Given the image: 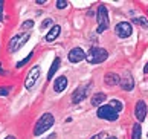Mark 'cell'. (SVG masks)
Masks as SVG:
<instances>
[{
  "mask_svg": "<svg viewBox=\"0 0 148 139\" xmlns=\"http://www.w3.org/2000/svg\"><path fill=\"white\" fill-rule=\"evenodd\" d=\"M53 121H55V119H53V116H52L51 113H45L40 119L37 121L35 129H34V135H35V136H40V135H43L45 131H47V130L53 125Z\"/></svg>",
  "mask_w": 148,
  "mask_h": 139,
  "instance_id": "cell-1",
  "label": "cell"
},
{
  "mask_svg": "<svg viewBox=\"0 0 148 139\" xmlns=\"http://www.w3.org/2000/svg\"><path fill=\"white\" fill-rule=\"evenodd\" d=\"M108 57V52L106 49L102 47H92L89 52H87L86 58L89 61L90 64H98V63H102V61H106Z\"/></svg>",
  "mask_w": 148,
  "mask_h": 139,
  "instance_id": "cell-2",
  "label": "cell"
},
{
  "mask_svg": "<svg viewBox=\"0 0 148 139\" xmlns=\"http://www.w3.org/2000/svg\"><path fill=\"white\" fill-rule=\"evenodd\" d=\"M29 40V34H18V35H14L11 38V41L8 43V49L9 52H15L23 46V44Z\"/></svg>",
  "mask_w": 148,
  "mask_h": 139,
  "instance_id": "cell-3",
  "label": "cell"
},
{
  "mask_svg": "<svg viewBox=\"0 0 148 139\" xmlns=\"http://www.w3.org/2000/svg\"><path fill=\"white\" fill-rule=\"evenodd\" d=\"M98 23H99V26H98V32H104L108 28V11L107 8L104 6V5H101L99 8H98Z\"/></svg>",
  "mask_w": 148,
  "mask_h": 139,
  "instance_id": "cell-4",
  "label": "cell"
},
{
  "mask_svg": "<svg viewBox=\"0 0 148 139\" xmlns=\"http://www.w3.org/2000/svg\"><path fill=\"white\" fill-rule=\"evenodd\" d=\"M98 116H99L101 119H107V121H116L119 113L114 112V110L110 107V105H101L99 109H98Z\"/></svg>",
  "mask_w": 148,
  "mask_h": 139,
  "instance_id": "cell-5",
  "label": "cell"
},
{
  "mask_svg": "<svg viewBox=\"0 0 148 139\" xmlns=\"http://www.w3.org/2000/svg\"><path fill=\"white\" fill-rule=\"evenodd\" d=\"M40 72H41L40 66H34V67L29 70L28 76H26V81H25V87H26V89H32V87H34V84L37 83V80L40 78Z\"/></svg>",
  "mask_w": 148,
  "mask_h": 139,
  "instance_id": "cell-6",
  "label": "cell"
},
{
  "mask_svg": "<svg viewBox=\"0 0 148 139\" xmlns=\"http://www.w3.org/2000/svg\"><path fill=\"white\" fill-rule=\"evenodd\" d=\"M89 84H83V86H79L76 90L72 93V103L73 104H78V103H81L83 99L86 98V95H87V92H89Z\"/></svg>",
  "mask_w": 148,
  "mask_h": 139,
  "instance_id": "cell-7",
  "label": "cell"
},
{
  "mask_svg": "<svg viewBox=\"0 0 148 139\" xmlns=\"http://www.w3.org/2000/svg\"><path fill=\"white\" fill-rule=\"evenodd\" d=\"M116 35L121 38H127L131 35V25L127 21H121L116 26Z\"/></svg>",
  "mask_w": 148,
  "mask_h": 139,
  "instance_id": "cell-8",
  "label": "cell"
},
{
  "mask_svg": "<svg viewBox=\"0 0 148 139\" xmlns=\"http://www.w3.org/2000/svg\"><path fill=\"white\" fill-rule=\"evenodd\" d=\"M86 58V54L81 47H73L72 51L69 52V61L70 63H79Z\"/></svg>",
  "mask_w": 148,
  "mask_h": 139,
  "instance_id": "cell-9",
  "label": "cell"
},
{
  "mask_svg": "<svg viewBox=\"0 0 148 139\" xmlns=\"http://www.w3.org/2000/svg\"><path fill=\"white\" fill-rule=\"evenodd\" d=\"M136 118H138V121H144L145 116H147V105H145V101H138V104H136Z\"/></svg>",
  "mask_w": 148,
  "mask_h": 139,
  "instance_id": "cell-10",
  "label": "cell"
},
{
  "mask_svg": "<svg viewBox=\"0 0 148 139\" xmlns=\"http://www.w3.org/2000/svg\"><path fill=\"white\" fill-rule=\"evenodd\" d=\"M66 87H67V78L66 76H58L55 83H53V90L57 93H61Z\"/></svg>",
  "mask_w": 148,
  "mask_h": 139,
  "instance_id": "cell-11",
  "label": "cell"
},
{
  "mask_svg": "<svg viewBox=\"0 0 148 139\" xmlns=\"http://www.w3.org/2000/svg\"><path fill=\"white\" fill-rule=\"evenodd\" d=\"M119 83H121V87H122L124 90H127V92L133 90V87H134V81H133V78H131V75H130V74L125 75Z\"/></svg>",
  "mask_w": 148,
  "mask_h": 139,
  "instance_id": "cell-12",
  "label": "cell"
},
{
  "mask_svg": "<svg viewBox=\"0 0 148 139\" xmlns=\"http://www.w3.org/2000/svg\"><path fill=\"white\" fill-rule=\"evenodd\" d=\"M104 81H106L107 86H116V84H119L121 78L116 74H107L106 76H104Z\"/></svg>",
  "mask_w": 148,
  "mask_h": 139,
  "instance_id": "cell-13",
  "label": "cell"
},
{
  "mask_svg": "<svg viewBox=\"0 0 148 139\" xmlns=\"http://www.w3.org/2000/svg\"><path fill=\"white\" fill-rule=\"evenodd\" d=\"M60 57H57L55 60H53V63H52V66H51V69H49V74H47V80H52L53 78V75H55V72L58 70V67H60Z\"/></svg>",
  "mask_w": 148,
  "mask_h": 139,
  "instance_id": "cell-14",
  "label": "cell"
},
{
  "mask_svg": "<svg viewBox=\"0 0 148 139\" xmlns=\"http://www.w3.org/2000/svg\"><path fill=\"white\" fill-rule=\"evenodd\" d=\"M60 31H61V29H60V26H57V25H55L51 31L47 32V35H46V41H53V40H55V38L60 35Z\"/></svg>",
  "mask_w": 148,
  "mask_h": 139,
  "instance_id": "cell-15",
  "label": "cell"
},
{
  "mask_svg": "<svg viewBox=\"0 0 148 139\" xmlns=\"http://www.w3.org/2000/svg\"><path fill=\"white\" fill-rule=\"evenodd\" d=\"M104 101H106V93H96V95L92 98V105L96 107V105H99Z\"/></svg>",
  "mask_w": 148,
  "mask_h": 139,
  "instance_id": "cell-16",
  "label": "cell"
},
{
  "mask_svg": "<svg viewBox=\"0 0 148 139\" xmlns=\"http://www.w3.org/2000/svg\"><path fill=\"white\" fill-rule=\"evenodd\" d=\"M108 105H110V107L114 110V112H118V113L122 112V103L118 101V99H112V101L108 103Z\"/></svg>",
  "mask_w": 148,
  "mask_h": 139,
  "instance_id": "cell-17",
  "label": "cell"
},
{
  "mask_svg": "<svg viewBox=\"0 0 148 139\" xmlns=\"http://www.w3.org/2000/svg\"><path fill=\"white\" fill-rule=\"evenodd\" d=\"M140 133H142V129H140V124L133 125V133H131V139H140Z\"/></svg>",
  "mask_w": 148,
  "mask_h": 139,
  "instance_id": "cell-18",
  "label": "cell"
},
{
  "mask_svg": "<svg viewBox=\"0 0 148 139\" xmlns=\"http://www.w3.org/2000/svg\"><path fill=\"white\" fill-rule=\"evenodd\" d=\"M133 23H136V25H139V26H142V28H145V29H148V20H147L145 17H138V19H134Z\"/></svg>",
  "mask_w": 148,
  "mask_h": 139,
  "instance_id": "cell-19",
  "label": "cell"
},
{
  "mask_svg": "<svg viewBox=\"0 0 148 139\" xmlns=\"http://www.w3.org/2000/svg\"><path fill=\"white\" fill-rule=\"evenodd\" d=\"M34 26V21L32 20H26L23 25H21V29H31V28Z\"/></svg>",
  "mask_w": 148,
  "mask_h": 139,
  "instance_id": "cell-20",
  "label": "cell"
},
{
  "mask_svg": "<svg viewBox=\"0 0 148 139\" xmlns=\"http://www.w3.org/2000/svg\"><path fill=\"white\" fill-rule=\"evenodd\" d=\"M66 6H67V2H64V0H58L57 2V8L58 9H64Z\"/></svg>",
  "mask_w": 148,
  "mask_h": 139,
  "instance_id": "cell-21",
  "label": "cell"
},
{
  "mask_svg": "<svg viewBox=\"0 0 148 139\" xmlns=\"http://www.w3.org/2000/svg\"><path fill=\"white\" fill-rule=\"evenodd\" d=\"M31 57H32V54H29V55H28V57H26L23 61H20V63H17V67H21V66H25V64H26V63H28V61L31 60Z\"/></svg>",
  "mask_w": 148,
  "mask_h": 139,
  "instance_id": "cell-22",
  "label": "cell"
},
{
  "mask_svg": "<svg viewBox=\"0 0 148 139\" xmlns=\"http://www.w3.org/2000/svg\"><path fill=\"white\" fill-rule=\"evenodd\" d=\"M9 93V89H6V87H0V96H6Z\"/></svg>",
  "mask_w": 148,
  "mask_h": 139,
  "instance_id": "cell-23",
  "label": "cell"
},
{
  "mask_svg": "<svg viewBox=\"0 0 148 139\" xmlns=\"http://www.w3.org/2000/svg\"><path fill=\"white\" fill-rule=\"evenodd\" d=\"M51 23H52V20H45V21H43V25H41V29H45V28L49 26Z\"/></svg>",
  "mask_w": 148,
  "mask_h": 139,
  "instance_id": "cell-24",
  "label": "cell"
},
{
  "mask_svg": "<svg viewBox=\"0 0 148 139\" xmlns=\"http://www.w3.org/2000/svg\"><path fill=\"white\" fill-rule=\"evenodd\" d=\"M46 139H57V135H55V133H51V135H49Z\"/></svg>",
  "mask_w": 148,
  "mask_h": 139,
  "instance_id": "cell-25",
  "label": "cell"
},
{
  "mask_svg": "<svg viewBox=\"0 0 148 139\" xmlns=\"http://www.w3.org/2000/svg\"><path fill=\"white\" fill-rule=\"evenodd\" d=\"M102 138V135H101V133H98V135H95V136H92L90 139H101Z\"/></svg>",
  "mask_w": 148,
  "mask_h": 139,
  "instance_id": "cell-26",
  "label": "cell"
},
{
  "mask_svg": "<svg viewBox=\"0 0 148 139\" xmlns=\"http://www.w3.org/2000/svg\"><path fill=\"white\" fill-rule=\"evenodd\" d=\"M144 72H145V74H148V63L145 64V67H144Z\"/></svg>",
  "mask_w": 148,
  "mask_h": 139,
  "instance_id": "cell-27",
  "label": "cell"
},
{
  "mask_svg": "<svg viewBox=\"0 0 148 139\" xmlns=\"http://www.w3.org/2000/svg\"><path fill=\"white\" fill-rule=\"evenodd\" d=\"M5 139H15V138H14V136H6Z\"/></svg>",
  "mask_w": 148,
  "mask_h": 139,
  "instance_id": "cell-28",
  "label": "cell"
},
{
  "mask_svg": "<svg viewBox=\"0 0 148 139\" xmlns=\"http://www.w3.org/2000/svg\"><path fill=\"white\" fill-rule=\"evenodd\" d=\"M107 139H116V138H113V136H110V138H107Z\"/></svg>",
  "mask_w": 148,
  "mask_h": 139,
  "instance_id": "cell-29",
  "label": "cell"
}]
</instances>
